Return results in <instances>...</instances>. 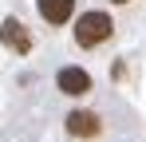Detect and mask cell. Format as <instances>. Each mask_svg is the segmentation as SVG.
<instances>
[{
	"label": "cell",
	"instance_id": "3",
	"mask_svg": "<svg viewBox=\"0 0 146 142\" xmlns=\"http://www.w3.org/2000/svg\"><path fill=\"white\" fill-rule=\"evenodd\" d=\"M36 12H40L44 24L63 28V24H71V16H75V0H36Z\"/></svg>",
	"mask_w": 146,
	"mask_h": 142
},
{
	"label": "cell",
	"instance_id": "4",
	"mask_svg": "<svg viewBox=\"0 0 146 142\" xmlns=\"http://www.w3.org/2000/svg\"><path fill=\"white\" fill-rule=\"evenodd\" d=\"M55 87L63 95H71V99H79V95H87L91 91V75L83 67H59L55 71Z\"/></svg>",
	"mask_w": 146,
	"mask_h": 142
},
{
	"label": "cell",
	"instance_id": "6",
	"mask_svg": "<svg viewBox=\"0 0 146 142\" xmlns=\"http://www.w3.org/2000/svg\"><path fill=\"white\" fill-rule=\"evenodd\" d=\"M111 4H130V0H111Z\"/></svg>",
	"mask_w": 146,
	"mask_h": 142
},
{
	"label": "cell",
	"instance_id": "1",
	"mask_svg": "<svg viewBox=\"0 0 146 142\" xmlns=\"http://www.w3.org/2000/svg\"><path fill=\"white\" fill-rule=\"evenodd\" d=\"M75 44L83 47V51H91V47H103L111 36H115V20L107 16V12H83V16H75Z\"/></svg>",
	"mask_w": 146,
	"mask_h": 142
},
{
	"label": "cell",
	"instance_id": "5",
	"mask_svg": "<svg viewBox=\"0 0 146 142\" xmlns=\"http://www.w3.org/2000/svg\"><path fill=\"white\" fill-rule=\"evenodd\" d=\"M67 134H75V138H99L103 134V118L95 111H71L67 115Z\"/></svg>",
	"mask_w": 146,
	"mask_h": 142
},
{
	"label": "cell",
	"instance_id": "2",
	"mask_svg": "<svg viewBox=\"0 0 146 142\" xmlns=\"http://www.w3.org/2000/svg\"><path fill=\"white\" fill-rule=\"evenodd\" d=\"M0 44L8 47V51H16V55H28V51H32V32H28L16 16H8V20L0 24Z\"/></svg>",
	"mask_w": 146,
	"mask_h": 142
}]
</instances>
